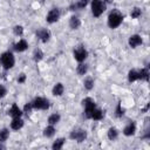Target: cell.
<instances>
[{
	"instance_id": "1",
	"label": "cell",
	"mask_w": 150,
	"mask_h": 150,
	"mask_svg": "<svg viewBox=\"0 0 150 150\" xmlns=\"http://www.w3.org/2000/svg\"><path fill=\"white\" fill-rule=\"evenodd\" d=\"M123 19H124V16L118 9H112L108 15V26H109V28H111V29L117 28L123 22Z\"/></svg>"
},
{
	"instance_id": "2",
	"label": "cell",
	"mask_w": 150,
	"mask_h": 150,
	"mask_svg": "<svg viewBox=\"0 0 150 150\" xmlns=\"http://www.w3.org/2000/svg\"><path fill=\"white\" fill-rule=\"evenodd\" d=\"M0 63L5 70H9L15 64V59L12 52H4L0 55Z\"/></svg>"
},
{
	"instance_id": "3",
	"label": "cell",
	"mask_w": 150,
	"mask_h": 150,
	"mask_svg": "<svg viewBox=\"0 0 150 150\" xmlns=\"http://www.w3.org/2000/svg\"><path fill=\"white\" fill-rule=\"evenodd\" d=\"M90 7H91V14L94 18H100L103 12L105 11L107 4L103 2V0H91L90 2Z\"/></svg>"
},
{
	"instance_id": "4",
	"label": "cell",
	"mask_w": 150,
	"mask_h": 150,
	"mask_svg": "<svg viewBox=\"0 0 150 150\" xmlns=\"http://www.w3.org/2000/svg\"><path fill=\"white\" fill-rule=\"evenodd\" d=\"M82 105H83V116L87 118V120H90V116H91V112L93 110L96 108V103L95 101L91 98V97H86L82 100Z\"/></svg>"
},
{
	"instance_id": "5",
	"label": "cell",
	"mask_w": 150,
	"mask_h": 150,
	"mask_svg": "<svg viewBox=\"0 0 150 150\" xmlns=\"http://www.w3.org/2000/svg\"><path fill=\"white\" fill-rule=\"evenodd\" d=\"M32 105H33V109H36V110H47L49 108V101L45 97L36 96L32 101Z\"/></svg>"
},
{
	"instance_id": "6",
	"label": "cell",
	"mask_w": 150,
	"mask_h": 150,
	"mask_svg": "<svg viewBox=\"0 0 150 150\" xmlns=\"http://www.w3.org/2000/svg\"><path fill=\"white\" fill-rule=\"evenodd\" d=\"M73 55H74V59L80 63V62H83V61L87 59L88 52H87V49H86L83 46H79V47H76V48L74 49Z\"/></svg>"
},
{
	"instance_id": "7",
	"label": "cell",
	"mask_w": 150,
	"mask_h": 150,
	"mask_svg": "<svg viewBox=\"0 0 150 150\" xmlns=\"http://www.w3.org/2000/svg\"><path fill=\"white\" fill-rule=\"evenodd\" d=\"M69 137H70V139L76 141L77 143H82L87 138V131L83 129H76V130H73L70 132Z\"/></svg>"
},
{
	"instance_id": "8",
	"label": "cell",
	"mask_w": 150,
	"mask_h": 150,
	"mask_svg": "<svg viewBox=\"0 0 150 150\" xmlns=\"http://www.w3.org/2000/svg\"><path fill=\"white\" fill-rule=\"evenodd\" d=\"M60 15H61V13H60L59 8H52L46 15V21L48 23H54L60 19Z\"/></svg>"
},
{
	"instance_id": "9",
	"label": "cell",
	"mask_w": 150,
	"mask_h": 150,
	"mask_svg": "<svg viewBox=\"0 0 150 150\" xmlns=\"http://www.w3.org/2000/svg\"><path fill=\"white\" fill-rule=\"evenodd\" d=\"M50 36H52L50 30L47 29V28H39V29L36 30V38H38L41 42H43V43L48 42L49 39H50Z\"/></svg>"
},
{
	"instance_id": "10",
	"label": "cell",
	"mask_w": 150,
	"mask_h": 150,
	"mask_svg": "<svg viewBox=\"0 0 150 150\" xmlns=\"http://www.w3.org/2000/svg\"><path fill=\"white\" fill-rule=\"evenodd\" d=\"M128 43H129V46H130L131 48H136V47H138V46H141V45L143 43V39H142L141 35L134 34V35H131V36L129 38Z\"/></svg>"
},
{
	"instance_id": "11",
	"label": "cell",
	"mask_w": 150,
	"mask_h": 150,
	"mask_svg": "<svg viewBox=\"0 0 150 150\" xmlns=\"http://www.w3.org/2000/svg\"><path fill=\"white\" fill-rule=\"evenodd\" d=\"M23 114V111L19 108V105L16 103H13L12 107L8 109V115L12 117V118H15V117H21Z\"/></svg>"
},
{
	"instance_id": "12",
	"label": "cell",
	"mask_w": 150,
	"mask_h": 150,
	"mask_svg": "<svg viewBox=\"0 0 150 150\" xmlns=\"http://www.w3.org/2000/svg\"><path fill=\"white\" fill-rule=\"evenodd\" d=\"M135 134H136V123L135 122H129L123 128V135H125V136H134Z\"/></svg>"
},
{
	"instance_id": "13",
	"label": "cell",
	"mask_w": 150,
	"mask_h": 150,
	"mask_svg": "<svg viewBox=\"0 0 150 150\" xmlns=\"http://www.w3.org/2000/svg\"><path fill=\"white\" fill-rule=\"evenodd\" d=\"M23 127V120L21 117H15V118H12V122H11V129L12 130H20L21 128Z\"/></svg>"
},
{
	"instance_id": "14",
	"label": "cell",
	"mask_w": 150,
	"mask_h": 150,
	"mask_svg": "<svg viewBox=\"0 0 150 150\" xmlns=\"http://www.w3.org/2000/svg\"><path fill=\"white\" fill-rule=\"evenodd\" d=\"M27 48H28V43H27V41L23 40V39L19 40L16 43H14V50H15V52L21 53V52H25Z\"/></svg>"
},
{
	"instance_id": "15",
	"label": "cell",
	"mask_w": 150,
	"mask_h": 150,
	"mask_svg": "<svg viewBox=\"0 0 150 150\" xmlns=\"http://www.w3.org/2000/svg\"><path fill=\"white\" fill-rule=\"evenodd\" d=\"M88 4H89V0H79V1H76V2L71 4V5L69 6V9H70V11L82 9V8H84Z\"/></svg>"
},
{
	"instance_id": "16",
	"label": "cell",
	"mask_w": 150,
	"mask_h": 150,
	"mask_svg": "<svg viewBox=\"0 0 150 150\" xmlns=\"http://www.w3.org/2000/svg\"><path fill=\"white\" fill-rule=\"evenodd\" d=\"M103 117H104V112H103V110L96 107V108L93 110V112H91L90 120H94V121H101Z\"/></svg>"
},
{
	"instance_id": "17",
	"label": "cell",
	"mask_w": 150,
	"mask_h": 150,
	"mask_svg": "<svg viewBox=\"0 0 150 150\" xmlns=\"http://www.w3.org/2000/svg\"><path fill=\"white\" fill-rule=\"evenodd\" d=\"M80 26H81V20H80V18L73 15V16L69 19V27L75 30V29H79Z\"/></svg>"
},
{
	"instance_id": "18",
	"label": "cell",
	"mask_w": 150,
	"mask_h": 150,
	"mask_svg": "<svg viewBox=\"0 0 150 150\" xmlns=\"http://www.w3.org/2000/svg\"><path fill=\"white\" fill-rule=\"evenodd\" d=\"M52 93H53L54 96H61V95L64 93V86H63L62 83H60V82L56 83V84L53 87Z\"/></svg>"
},
{
	"instance_id": "19",
	"label": "cell",
	"mask_w": 150,
	"mask_h": 150,
	"mask_svg": "<svg viewBox=\"0 0 150 150\" xmlns=\"http://www.w3.org/2000/svg\"><path fill=\"white\" fill-rule=\"evenodd\" d=\"M60 120H61L60 114L55 112V114H52V115L48 116L47 122H48V124H50V125H55V124H57V123L60 122Z\"/></svg>"
},
{
	"instance_id": "20",
	"label": "cell",
	"mask_w": 150,
	"mask_h": 150,
	"mask_svg": "<svg viewBox=\"0 0 150 150\" xmlns=\"http://www.w3.org/2000/svg\"><path fill=\"white\" fill-rule=\"evenodd\" d=\"M55 128H54V125H50V124H48L45 129H43V136L45 137H47V138H50V137H53L54 135H55Z\"/></svg>"
},
{
	"instance_id": "21",
	"label": "cell",
	"mask_w": 150,
	"mask_h": 150,
	"mask_svg": "<svg viewBox=\"0 0 150 150\" xmlns=\"http://www.w3.org/2000/svg\"><path fill=\"white\" fill-rule=\"evenodd\" d=\"M138 80L145 81V82L149 81V70H148V68H142V69L138 70Z\"/></svg>"
},
{
	"instance_id": "22",
	"label": "cell",
	"mask_w": 150,
	"mask_h": 150,
	"mask_svg": "<svg viewBox=\"0 0 150 150\" xmlns=\"http://www.w3.org/2000/svg\"><path fill=\"white\" fill-rule=\"evenodd\" d=\"M64 138H56L54 142H53V144H52V149L53 150H60V149H62L63 148V144H64Z\"/></svg>"
},
{
	"instance_id": "23",
	"label": "cell",
	"mask_w": 150,
	"mask_h": 150,
	"mask_svg": "<svg viewBox=\"0 0 150 150\" xmlns=\"http://www.w3.org/2000/svg\"><path fill=\"white\" fill-rule=\"evenodd\" d=\"M87 71H88V66H87L86 63H83V62H80V64L76 67V73H77L79 75L83 76V75L87 74Z\"/></svg>"
},
{
	"instance_id": "24",
	"label": "cell",
	"mask_w": 150,
	"mask_h": 150,
	"mask_svg": "<svg viewBox=\"0 0 150 150\" xmlns=\"http://www.w3.org/2000/svg\"><path fill=\"white\" fill-rule=\"evenodd\" d=\"M83 87L87 90H91L94 88V79L90 77V76H87L84 79V81H83Z\"/></svg>"
},
{
	"instance_id": "25",
	"label": "cell",
	"mask_w": 150,
	"mask_h": 150,
	"mask_svg": "<svg viewBox=\"0 0 150 150\" xmlns=\"http://www.w3.org/2000/svg\"><path fill=\"white\" fill-rule=\"evenodd\" d=\"M107 136L110 141H115L118 137V130L116 128H109V130L107 132Z\"/></svg>"
},
{
	"instance_id": "26",
	"label": "cell",
	"mask_w": 150,
	"mask_h": 150,
	"mask_svg": "<svg viewBox=\"0 0 150 150\" xmlns=\"http://www.w3.org/2000/svg\"><path fill=\"white\" fill-rule=\"evenodd\" d=\"M42 59H43V52H42L40 48H36V49L33 52V60H34L35 62H40Z\"/></svg>"
},
{
	"instance_id": "27",
	"label": "cell",
	"mask_w": 150,
	"mask_h": 150,
	"mask_svg": "<svg viewBox=\"0 0 150 150\" xmlns=\"http://www.w3.org/2000/svg\"><path fill=\"white\" fill-rule=\"evenodd\" d=\"M137 80H138V70H136V69L129 70V73H128V81L129 82H135Z\"/></svg>"
},
{
	"instance_id": "28",
	"label": "cell",
	"mask_w": 150,
	"mask_h": 150,
	"mask_svg": "<svg viewBox=\"0 0 150 150\" xmlns=\"http://www.w3.org/2000/svg\"><path fill=\"white\" fill-rule=\"evenodd\" d=\"M9 137V130L7 128H2L0 129V142L5 143Z\"/></svg>"
},
{
	"instance_id": "29",
	"label": "cell",
	"mask_w": 150,
	"mask_h": 150,
	"mask_svg": "<svg viewBox=\"0 0 150 150\" xmlns=\"http://www.w3.org/2000/svg\"><path fill=\"white\" fill-rule=\"evenodd\" d=\"M142 15V11H141V8H138V7H134L132 9H131V12H130V16L132 18V19H137V18H139Z\"/></svg>"
},
{
	"instance_id": "30",
	"label": "cell",
	"mask_w": 150,
	"mask_h": 150,
	"mask_svg": "<svg viewBox=\"0 0 150 150\" xmlns=\"http://www.w3.org/2000/svg\"><path fill=\"white\" fill-rule=\"evenodd\" d=\"M13 33H14V35H16V36H21V35L23 34V27H22L21 25L14 26V27H13Z\"/></svg>"
},
{
	"instance_id": "31",
	"label": "cell",
	"mask_w": 150,
	"mask_h": 150,
	"mask_svg": "<svg viewBox=\"0 0 150 150\" xmlns=\"http://www.w3.org/2000/svg\"><path fill=\"white\" fill-rule=\"evenodd\" d=\"M115 115H116V117H122V116L124 115V109L122 108V104H121V103H118V104L116 105Z\"/></svg>"
},
{
	"instance_id": "32",
	"label": "cell",
	"mask_w": 150,
	"mask_h": 150,
	"mask_svg": "<svg viewBox=\"0 0 150 150\" xmlns=\"http://www.w3.org/2000/svg\"><path fill=\"white\" fill-rule=\"evenodd\" d=\"M32 110H33V105H32V102H28V103H26V104L23 105V109H22V111H23L25 114H30V112H32Z\"/></svg>"
},
{
	"instance_id": "33",
	"label": "cell",
	"mask_w": 150,
	"mask_h": 150,
	"mask_svg": "<svg viewBox=\"0 0 150 150\" xmlns=\"http://www.w3.org/2000/svg\"><path fill=\"white\" fill-rule=\"evenodd\" d=\"M26 80H27V76H26V74H23V73H21V74L18 76V79H16L18 83H20V84L25 83V82H26Z\"/></svg>"
},
{
	"instance_id": "34",
	"label": "cell",
	"mask_w": 150,
	"mask_h": 150,
	"mask_svg": "<svg viewBox=\"0 0 150 150\" xmlns=\"http://www.w3.org/2000/svg\"><path fill=\"white\" fill-rule=\"evenodd\" d=\"M7 95V89L4 84H0V98H4Z\"/></svg>"
},
{
	"instance_id": "35",
	"label": "cell",
	"mask_w": 150,
	"mask_h": 150,
	"mask_svg": "<svg viewBox=\"0 0 150 150\" xmlns=\"http://www.w3.org/2000/svg\"><path fill=\"white\" fill-rule=\"evenodd\" d=\"M148 109H149V103H148V104L142 109V111H144V112H145V111H148Z\"/></svg>"
},
{
	"instance_id": "36",
	"label": "cell",
	"mask_w": 150,
	"mask_h": 150,
	"mask_svg": "<svg viewBox=\"0 0 150 150\" xmlns=\"http://www.w3.org/2000/svg\"><path fill=\"white\" fill-rule=\"evenodd\" d=\"M104 4H109V2H112V0H103Z\"/></svg>"
}]
</instances>
